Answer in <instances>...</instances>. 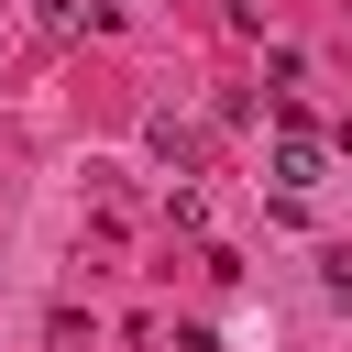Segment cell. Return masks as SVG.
<instances>
[{
	"label": "cell",
	"instance_id": "6da1fadb",
	"mask_svg": "<svg viewBox=\"0 0 352 352\" xmlns=\"http://www.w3.org/2000/svg\"><path fill=\"white\" fill-rule=\"evenodd\" d=\"M319 165H330V154H319V132H297V121H286V132H275V187L297 198V187H319Z\"/></svg>",
	"mask_w": 352,
	"mask_h": 352
}]
</instances>
